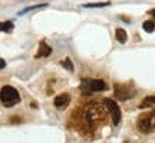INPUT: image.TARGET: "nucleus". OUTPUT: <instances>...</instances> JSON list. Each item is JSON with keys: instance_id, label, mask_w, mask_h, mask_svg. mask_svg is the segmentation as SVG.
<instances>
[{"instance_id": "2eb2a0df", "label": "nucleus", "mask_w": 155, "mask_h": 143, "mask_svg": "<svg viewBox=\"0 0 155 143\" xmlns=\"http://www.w3.org/2000/svg\"><path fill=\"white\" fill-rule=\"evenodd\" d=\"M6 67V62L3 60V59H0V70H2V69H5Z\"/></svg>"}, {"instance_id": "423d86ee", "label": "nucleus", "mask_w": 155, "mask_h": 143, "mask_svg": "<svg viewBox=\"0 0 155 143\" xmlns=\"http://www.w3.org/2000/svg\"><path fill=\"white\" fill-rule=\"evenodd\" d=\"M69 102H71V96L66 93H62L59 96H56L53 103H55L56 107H65V106L69 105Z\"/></svg>"}, {"instance_id": "20e7f679", "label": "nucleus", "mask_w": 155, "mask_h": 143, "mask_svg": "<svg viewBox=\"0 0 155 143\" xmlns=\"http://www.w3.org/2000/svg\"><path fill=\"white\" fill-rule=\"evenodd\" d=\"M114 89H115L114 90L115 97L119 100H128L135 96V90L132 87H129L128 84H115Z\"/></svg>"}, {"instance_id": "dca6fc26", "label": "nucleus", "mask_w": 155, "mask_h": 143, "mask_svg": "<svg viewBox=\"0 0 155 143\" xmlns=\"http://www.w3.org/2000/svg\"><path fill=\"white\" fill-rule=\"evenodd\" d=\"M150 14H152V16H155V9H152V10H150Z\"/></svg>"}, {"instance_id": "f257e3e1", "label": "nucleus", "mask_w": 155, "mask_h": 143, "mask_svg": "<svg viewBox=\"0 0 155 143\" xmlns=\"http://www.w3.org/2000/svg\"><path fill=\"white\" fill-rule=\"evenodd\" d=\"M0 102L6 107H13L20 102V94L15 87L12 86H5L0 90Z\"/></svg>"}, {"instance_id": "f03ea898", "label": "nucleus", "mask_w": 155, "mask_h": 143, "mask_svg": "<svg viewBox=\"0 0 155 143\" xmlns=\"http://www.w3.org/2000/svg\"><path fill=\"white\" fill-rule=\"evenodd\" d=\"M137 127L141 133H151L155 130V110L142 113L138 117Z\"/></svg>"}, {"instance_id": "39448f33", "label": "nucleus", "mask_w": 155, "mask_h": 143, "mask_svg": "<svg viewBox=\"0 0 155 143\" xmlns=\"http://www.w3.org/2000/svg\"><path fill=\"white\" fill-rule=\"evenodd\" d=\"M102 102L105 103V106L108 107L109 113H111V116H112V123H114V125H118V123L121 122V117H122L119 106L116 105V102H114L112 99H104Z\"/></svg>"}, {"instance_id": "6e6552de", "label": "nucleus", "mask_w": 155, "mask_h": 143, "mask_svg": "<svg viewBox=\"0 0 155 143\" xmlns=\"http://www.w3.org/2000/svg\"><path fill=\"white\" fill-rule=\"evenodd\" d=\"M115 37L119 43H125V42H127V37H128L127 32H125L124 29H116L115 30Z\"/></svg>"}, {"instance_id": "7ed1b4c3", "label": "nucleus", "mask_w": 155, "mask_h": 143, "mask_svg": "<svg viewBox=\"0 0 155 143\" xmlns=\"http://www.w3.org/2000/svg\"><path fill=\"white\" fill-rule=\"evenodd\" d=\"M106 83L99 79H82L81 82V89L83 92H104L106 90Z\"/></svg>"}, {"instance_id": "0eeeda50", "label": "nucleus", "mask_w": 155, "mask_h": 143, "mask_svg": "<svg viewBox=\"0 0 155 143\" xmlns=\"http://www.w3.org/2000/svg\"><path fill=\"white\" fill-rule=\"evenodd\" d=\"M50 53H52V49H50L49 44H46L45 42H42L40 43V46H39V50L38 53H36V59H40V57H48V56H50Z\"/></svg>"}, {"instance_id": "9b49d317", "label": "nucleus", "mask_w": 155, "mask_h": 143, "mask_svg": "<svg viewBox=\"0 0 155 143\" xmlns=\"http://www.w3.org/2000/svg\"><path fill=\"white\" fill-rule=\"evenodd\" d=\"M12 29H13V23H12V22L0 23V32H10Z\"/></svg>"}, {"instance_id": "f8f14e48", "label": "nucleus", "mask_w": 155, "mask_h": 143, "mask_svg": "<svg viewBox=\"0 0 155 143\" xmlns=\"http://www.w3.org/2000/svg\"><path fill=\"white\" fill-rule=\"evenodd\" d=\"M61 65L65 67V69H68L69 72H73V65H72V62H71V59H68V57H66L65 60L61 62Z\"/></svg>"}, {"instance_id": "9d476101", "label": "nucleus", "mask_w": 155, "mask_h": 143, "mask_svg": "<svg viewBox=\"0 0 155 143\" xmlns=\"http://www.w3.org/2000/svg\"><path fill=\"white\" fill-rule=\"evenodd\" d=\"M151 105H155V96H148V97H145L142 100V103L139 105V107L142 109V107H147V106H151Z\"/></svg>"}, {"instance_id": "ddd939ff", "label": "nucleus", "mask_w": 155, "mask_h": 143, "mask_svg": "<svg viewBox=\"0 0 155 143\" xmlns=\"http://www.w3.org/2000/svg\"><path fill=\"white\" fill-rule=\"evenodd\" d=\"M109 6V2H105V3H86L83 5V7H106Z\"/></svg>"}, {"instance_id": "1a4fd4ad", "label": "nucleus", "mask_w": 155, "mask_h": 143, "mask_svg": "<svg viewBox=\"0 0 155 143\" xmlns=\"http://www.w3.org/2000/svg\"><path fill=\"white\" fill-rule=\"evenodd\" d=\"M142 27H144L145 32H148V33H152V32L155 30V23L152 22V20H147V22H144Z\"/></svg>"}, {"instance_id": "4468645a", "label": "nucleus", "mask_w": 155, "mask_h": 143, "mask_svg": "<svg viewBox=\"0 0 155 143\" xmlns=\"http://www.w3.org/2000/svg\"><path fill=\"white\" fill-rule=\"evenodd\" d=\"M48 5H36V6H32V7H26L23 11H20L19 14H25V13H28V11H30V10H35V9H39V7H46Z\"/></svg>"}]
</instances>
